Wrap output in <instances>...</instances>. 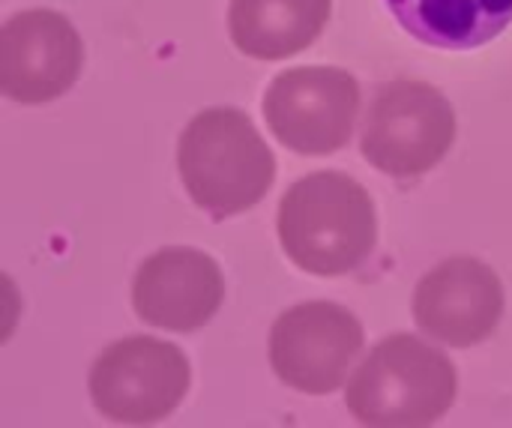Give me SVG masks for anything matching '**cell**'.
<instances>
[{
	"instance_id": "cell-1",
	"label": "cell",
	"mask_w": 512,
	"mask_h": 428,
	"mask_svg": "<svg viewBox=\"0 0 512 428\" xmlns=\"http://www.w3.org/2000/svg\"><path fill=\"white\" fill-rule=\"evenodd\" d=\"M276 231L285 255L312 276H345L366 264L378 243L375 201L342 171H315L288 186Z\"/></svg>"
},
{
	"instance_id": "cell-2",
	"label": "cell",
	"mask_w": 512,
	"mask_h": 428,
	"mask_svg": "<svg viewBox=\"0 0 512 428\" xmlns=\"http://www.w3.org/2000/svg\"><path fill=\"white\" fill-rule=\"evenodd\" d=\"M177 171L189 198L216 219L246 213L276 180V156L240 108H204L177 141Z\"/></svg>"
},
{
	"instance_id": "cell-3",
	"label": "cell",
	"mask_w": 512,
	"mask_h": 428,
	"mask_svg": "<svg viewBox=\"0 0 512 428\" xmlns=\"http://www.w3.org/2000/svg\"><path fill=\"white\" fill-rule=\"evenodd\" d=\"M456 393L459 375L444 351L411 333H393L357 366L345 405L363 426L420 428L438 423Z\"/></svg>"
},
{
	"instance_id": "cell-4",
	"label": "cell",
	"mask_w": 512,
	"mask_h": 428,
	"mask_svg": "<svg viewBox=\"0 0 512 428\" xmlns=\"http://www.w3.org/2000/svg\"><path fill=\"white\" fill-rule=\"evenodd\" d=\"M453 141L456 111L450 99L429 81L396 78L372 96L360 153L372 168L396 180H414L432 171L450 153Z\"/></svg>"
},
{
	"instance_id": "cell-5",
	"label": "cell",
	"mask_w": 512,
	"mask_h": 428,
	"mask_svg": "<svg viewBox=\"0 0 512 428\" xmlns=\"http://www.w3.org/2000/svg\"><path fill=\"white\" fill-rule=\"evenodd\" d=\"M192 387L186 354L153 336L111 342L90 369L93 408L123 426H150L171 417Z\"/></svg>"
},
{
	"instance_id": "cell-6",
	"label": "cell",
	"mask_w": 512,
	"mask_h": 428,
	"mask_svg": "<svg viewBox=\"0 0 512 428\" xmlns=\"http://www.w3.org/2000/svg\"><path fill=\"white\" fill-rule=\"evenodd\" d=\"M360 84L339 66H294L264 93V117L279 144L300 156L342 150L357 126Z\"/></svg>"
},
{
	"instance_id": "cell-7",
	"label": "cell",
	"mask_w": 512,
	"mask_h": 428,
	"mask_svg": "<svg viewBox=\"0 0 512 428\" xmlns=\"http://www.w3.org/2000/svg\"><path fill=\"white\" fill-rule=\"evenodd\" d=\"M363 342V324L351 309L330 300L300 303L270 327V366L291 390L327 396L345 387Z\"/></svg>"
},
{
	"instance_id": "cell-8",
	"label": "cell",
	"mask_w": 512,
	"mask_h": 428,
	"mask_svg": "<svg viewBox=\"0 0 512 428\" xmlns=\"http://www.w3.org/2000/svg\"><path fill=\"white\" fill-rule=\"evenodd\" d=\"M84 42L54 9H24L0 30V93L21 105L60 99L78 81Z\"/></svg>"
},
{
	"instance_id": "cell-9",
	"label": "cell",
	"mask_w": 512,
	"mask_h": 428,
	"mask_svg": "<svg viewBox=\"0 0 512 428\" xmlns=\"http://www.w3.org/2000/svg\"><path fill=\"white\" fill-rule=\"evenodd\" d=\"M501 276L471 255H456L432 267L414 291L417 327L444 345L471 348L486 342L504 318Z\"/></svg>"
},
{
	"instance_id": "cell-10",
	"label": "cell",
	"mask_w": 512,
	"mask_h": 428,
	"mask_svg": "<svg viewBox=\"0 0 512 428\" xmlns=\"http://www.w3.org/2000/svg\"><path fill=\"white\" fill-rule=\"evenodd\" d=\"M225 300V276L219 264L189 246H168L144 258L132 279V306L141 321L192 333L213 321Z\"/></svg>"
},
{
	"instance_id": "cell-11",
	"label": "cell",
	"mask_w": 512,
	"mask_h": 428,
	"mask_svg": "<svg viewBox=\"0 0 512 428\" xmlns=\"http://www.w3.org/2000/svg\"><path fill=\"white\" fill-rule=\"evenodd\" d=\"M330 15L333 0H231L228 33L252 60H285L306 51Z\"/></svg>"
},
{
	"instance_id": "cell-12",
	"label": "cell",
	"mask_w": 512,
	"mask_h": 428,
	"mask_svg": "<svg viewBox=\"0 0 512 428\" xmlns=\"http://www.w3.org/2000/svg\"><path fill=\"white\" fill-rule=\"evenodd\" d=\"M393 18L423 45L471 51L512 24V0H387Z\"/></svg>"
}]
</instances>
